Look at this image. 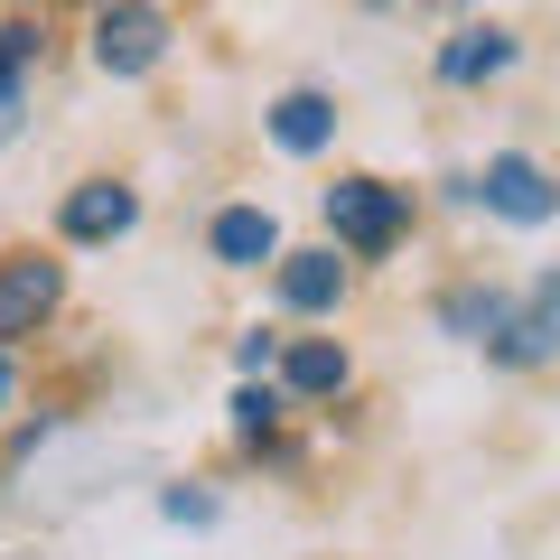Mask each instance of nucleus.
Instances as JSON below:
<instances>
[{"label":"nucleus","instance_id":"9","mask_svg":"<svg viewBox=\"0 0 560 560\" xmlns=\"http://www.w3.org/2000/svg\"><path fill=\"white\" fill-rule=\"evenodd\" d=\"M280 308L290 318H337L346 308V261L337 253H280Z\"/></svg>","mask_w":560,"mask_h":560},{"label":"nucleus","instance_id":"18","mask_svg":"<svg viewBox=\"0 0 560 560\" xmlns=\"http://www.w3.org/2000/svg\"><path fill=\"white\" fill-rule=\"evenodd\" d=\"M0 401H10V355H0Z\"/></svg>","mask_w":560,"mask_h":560},{"label":"nucleus","instance_id":"16","mask_svg":"<svg viewBox=\"0 0 560 560\" xmlns=\"http://www.w3.org/2000/svg\"><path fill=\"white\" fill-rule=\"evenodd\" d=\"M280 346H290V337H261V327H253V337L234 346V364H243V374L261 383V374H280Z\"/></svg>","mask_w":560,"mask_h":560},{"label":"nucleus","instance_id":"7","mask_svg":"<svg viewBox=\"0 0 560 560\" xmlns=\"http://www.w3.org/2000/svg\"><path fill=\"white\" fill-rule=\"evenodd\" d=\"M514 57H523V38L504 20H467V28L440 38V84H495Z\"/></svg>","mask_w":560,"mask_h":560},{"label":"nucleus","instance_id":"5","mask_svg":"<svg viewBox=\"0 0 560 560\" xmlns=\"http://www.w3.org/2000/svg\"><path fill=\"white\" fill-rule=\"evenodd\" d=\"M131 224H140V197L121 178H84V187H66V206H57L66 243H121Z\"/></svg>","mask_w":560,"mask_h":560},{"label":"nucleus","instance_id":"2","mask_svg":"<svg viewBox=\"0 0 560 560\" xmlns=\"http://www.w3.org/2000/svg\"><path fill=\"white\" fill-rule=\"evenodd\" d=\"M477 206L504 224H523V234H541V224L560 215V178L533 160V150H495V160L477 168Z\"/></svg>","mask_w":560,"mask_h":560},{"label":"nucleus","instance_id":"12","mask_svg":"<svg viewBox=\"0 0 560 560\" xmlns=\"http://www.w3.org/2000/svg\"><path fill=\"white\" fill-rule=\"evenodd\" d=\"M271 140L290 150V160H318L327 140H337V103H327L318 84H300V94H280V103H271Z\"/></svg>","mask_w":560,"mask_h":560},{"label":"nucleus","instance_id":"3","mask_svg":"<svg viewBox=\"0 0 560 560\" xmlns=\"http://www.w3.org/2000/svg\"><path fill=\"white\" fill-rule=\"evenodd\" d=\"M57 300H66V261H47V253H0V355L20 337H38L47 318H57Z\"/></svg>","mask_w":560,"mask_h":560},{"label":"nucleus","instance_id":"15","mask_svg":"<svg viewBox=\"0 0 560 560\" xmlns=\"http://www.w3.org/2000/svg\"><path fill=\"white\" fill-rule=\"evenodd\" d=\"M160 514H168V523H197V533H206V523H215V495H206V486H168Z\"/></svg>","mask_w":560,"mask_h":560},{"label":"nucleus","instance_id":"10","mask_svg":"<svg viewBox=\"0 0 560 560\" xmlns=\"http://www.w3.org/2000/svg\"><path fill=\"white\" fill-rule=\"evenodd\" d=\"M346 383H355V364H346L337 337H290L280 346V393L290 401H337Z\"/></svg>","mask_w":560,"mask_h":560},{"label":"nucleus","instance_id":"4","mask_svg":"<svg viewBox=\"0 0 560 560\" xmlns=\"http://www.w3.org/2000/svg\"><path fill=\"white\" fill-rule=\"evenodd\" d=\"M160 57H168V10H150V0L94 10V66L103 75H150Z\"/></svg>","mask_w":560,"mask_h":560},{"label":"nucleus","instance_id":"8","mask_svg":"<svg viewBox=\"0 0 560 560\" xmlns=\"http://www.w3.org/2000/svg\"><path fill=\"white\" fill-rule=\"evenodd\" d=\"M206 253H215L224 271H261V261L280 271V215L271 206H224V215L206 224Z\"/></svg>","mask_w":560,"mask_h":560},{"label":"nucleus","instance_id":"14","mask_svg":"<svg viewBox=\"0 0 560 560\" xmlns=\"http://www.w3.org/2000/svg\"><path fill=\"white\" fill-rule=\"evenodd\" d=\"M280 420H290V393H280V383H243L234 393V430L243 440H271Z\"/></svg>","mask_w":560,"mask_h":560},{"label":"nucleus","instance_id":"17","mask_svg":"<svg viewBox=\"0 0 560 560\" xmlns=\"http://www.w3.org/2000/svg\"><path fill=\"white\" fill-rule=\"evenodd\" d=\"M20 113H28V103H20V94H10V103H0V140H10V131H20Z\"/></svg>","mask_w":560,"mask_h":560},{"label":"nucleus","instance_id":"13","mask_svg":"<svg viewBox=\"0 0 560 560\" xmlns=\"http://www.w3.org/2000/svg\"><path fill=\"white\" fill-rule=\"evenodd\" d=\"M38 47H47V28H38V20H0V103L20 94V75L38 66Z\"/></svg>","mask_w":560,"mask_h":560},{"label":"nucleus","instance_id":"6","mask_svg":"<svg viewBox=\"0 0 560 560\" xmlns=\"http://www.w3.org/2000/svg\"><path fill=\"white\" fill-rule=\"evenodd\" d=\"M486 364H504V374H541V364H560V308L523 290L514 318H504L495 346H486Z\"/></svg>","mask_w":560,"mask_h":560},{"label":"nucleus","instance_id":"11","mask_svg":"<svg viewBox=\"0 0 560 560\" xmlns=\"http://www.w3.org/2000/svg\"><path fill=\"white\" fill-rule=\"evenodd\" d=\"M440 337H467V346H495V327L514 318V290H495V280H458V290H440Z\"/></svg>","mask_w":560,"mask_h":560},{"label":"nucleus","instance_id":"1","mask_svg":"<svg viewBox=\"0 0 560 560\" xmlns=\"http://www.w3.org/2000/svg\"><path fill=\"white\" fill-rule=\"evenodd\" d=\"M327 234H337L355 261H383L401 234H411V187H383V178H337V187H327Z\"/></svg>","mask_w":560,"mask_h":560}]
</instances>
